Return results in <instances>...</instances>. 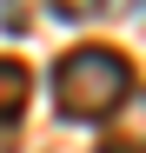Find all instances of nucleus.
Here are the masks:
<instances>
[{"instance_id":"nucleus-3","label":"nucleus","mask_w":146,"mask_h":153,"mask_svg":"<svg viewBox=\"0 0 146 153\" xmlns=\"http://www.w3.org/2000/svg\"><path fill=\"white\" fill-rule=\"evenodd\" d=\"M53 13H66V20H93V13H106V0H46Z\"/></svg>"},{"instance_id":"nucleus-2","label":"nucleus","mask_w":146,"mask_h":153,"mask_svg":"<svg viewBox=\"0 0 146 153\" xmlns=\"http://www.w3.org/2000/svg\"><path fill=\"white\" fill-rule=\"evenodd\" d=\"M20 107H27V67H20V60H0V153H13Z\"/></svg>"},{"instance_id":"nucleus-1","label":"nucleus","mask_w":146,"mask_h":153,"mask_svg":"<svg viewBox=\"0 0 146 153\" xmlns=\"http://www.w3.org/2000/svg\"><path fill=\"white\" fill-rule=\"evenodd\" d=\"M133 100V60L113 47H73L53 67V107L66 120H113Z\"/></svg>"}]
</instances>
